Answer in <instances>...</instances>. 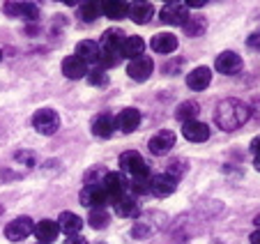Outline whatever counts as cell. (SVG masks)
<instances>
[{
    "instance_id": "6da1fadb",
    "label": "cell",
    "mask_w": 260,
    "mask_h": 244,
    "mask_svg": "<svg viewBox=\"0 0 260 244\" xmlns=\"http://www.w3.org/2000/svg\"><path fill=\"white\" fill-rule=\"evenodd\" d=\"M251 117V108L246 106L242 99H223L219 102L214 111V122L216 127L223 132H235L242 125H246Z\"/></svg>"
},
{
    "instance_id": "7a4b0ae2",
    "label": "cell",
    "mask_w": 260,
    "mask_h": 244,
    "mask_svg": "<svg viewBox=\"0 0 260 244\" xmlns=\"http://www.w3.org/2000/svg\"><path fill=\"white\" fill-rule=\"evenodd\" d=\"M120 166H122L124 173L136 180V177H150V166H147V161L138 155L136 150H129L124 155H120Z\"/></svg>"
},
{
    "instance_id": "3957f363",
    "label": "cell",
    "mask_w": 260,
    "mask_h": 244,
    "mask_svg": "<svg viewBox=\"0 0 260 244\" xmlns=\"http://www.w3.org/2000/svg\"><path fill=\"white\" fill-rule=\"evenodd\" d=\"M32 127L42 134V136H53L60 127V115L53 108H42L32 115Z\"/></svg>"
},
{
    "instance_id": "277c9868",
    "label": "cell",
    "mask_w": 260,
    "mask_h": 244,
    "mask_svg": "<svg viewBox=\"0 0 260 244\" xmlns=\"http://www.w3.org/2000/svg\"><path fill=\"white\" fill-rule=\"evenodd\" d=\"M81 203H83L85 207H90V210H99V207L106 210L111 198H108L106 191L102 189V185H85V189L81 191Z\"/></svg>"
},
{
    "instance_id": "5b68a950",
    "label": "cell",
    "mask_w": 260,
    "mask_h": 244,
    "mask_svg": "<svg viewBox=\"0 0 260 244\" xmlns=\"http://www.w3.org/2000/svg\"><path fill=\"white\" fill-rule=\"evenodd\" d=\"M214 67H216V72H219V74H226V76H235V74L242 72L244 63H242V58H240L237 53H233V51H223V53L216 55Z\"/></svg>"
},
{
    "instance_id": "8992f818",
    "label": "cell",
    "mask_w": 260,
    "mask_h": 244,
    "mask_svg": "<svg viewBox=\"0 0 260 244\" xmlns=\"http://www.w3.org/2000/svg\"><path fill=\"white\" fill-rule=\"evenodd\" d=\"M189 19V7L184 3H166L161 7V21L168 25H184Z\"/></svg>"
},
{
    "instance_id": "52a82bcc",
    "label": "cell",
    "mask_w": 260,
    "mask_h": 244,
    "mask_svg": "<svg viewBox=\"0 0 260 244\" xmlns=\"http://www.w3.org/2000/svg\"><path fill=\"white\" fill-rule=\"evenodd\" d=\"M99 185H102V189L106 191V196L111 198V203H113L115 198H120V196L127 191L129 182L124 180L122 173H106V175L102 177V182H99Z\"/></svg>"
},
{
    "instance_id": "ba28073f",
    "label": "cell",
    "mask_w": 260,
    "mask_h": 244,
    "mask_svg": "<svg viewBox=\"0 0 260 244\" xmlns=\"http://www.w3.org/2000/svg\"><path fill=\"white\" fill-rule=\"evenodd\" d=\"M32 228H35V224L30 217H16L14 221H10L5 226V237L12 239V242H21V239H25L32 233Z\"/></svg>"
},
{
    "instance_id": "9c48e42d",
    "label": "cell",
    "mask_w": 260,
    "mask_h": 244,
    "mask_svg": "<svg viewBox=\"0 0 260 244\" xmlns=\"http://www.w3.org/2000/svg\"><path fill=\"white\" fill-rule=\"evenodd\" d=\"M147 147H150V152H152L154 157L168 155V152H171V147H175V134H173L171 129H161L159 134H154V136L150 138Z\"/></svg>"
},
{
    "instance_id": "30bf717a",
    "label": "cell",
    "mask_w": 260,
    "mask_h": 244,
    "mask_svg": "<svg viewBox=\"0 0 260 244\" xmlns=\"http://www.w3.org/2000/svg\"><path fill=\"white\" fill-rule=\"evenodd\" d=\"M175 189H177V180L171 177L168 173L150 177V194H154L157 198H166V196H171Z\"/></svg>"
},
{
    "instance_id": "8fae6325",
    "label": "cell",
    "mask_w": 260,
    "mask_h": 244,
    "mask_svg": "<svg viewBox=\"0 0 260 244\" xmlns=\"http://www.w3.org/2000/svg\"><path fill=\"white\" fill-rule=\"evenodd\" d=\"M3 12L7 16H16V19H25V21H35L40 16V10L32 3H7L3 7Z\"/></svg>"
},
{
    "instance_id": "7c38bea8",
    "label": "cell",
    "mask_w": 260,
    "mask_h": 244,
    "mask_svg": "<svg viewBox=\"0 0 260 244\" xmlns=\"http://www.w3.org/2000/svg\"><path fill=\"white\" fill-rule=\"evenodd\" d=\"M154 69V63L147 55H141L136 60H129V67H127V74L134 78V81H147L150 74Z\"/></svg>"
},
{
    "instance_id": "4fadbf2b",
    "label": "cell",
    "mask_w": 260,
    "mask_h": 244,
    "mask_svg": "<svg viewBox=\"0 0 260 244\" xmlns=\"http://www.w3.org/2000/svg\"><path fill=\"white\" fill-rule=\"evenodd\" d=\"M145 55V42L143 37H136V35H129L124 37L122 46H120V58H127V60H136Z\"/></svg>"
},
{
    "instance_id": "5bb4252c",
    "label": "cell",
    "mask_w": 260,
    "mask_h": 244,
    "mask_svg": "<svg viewBox=\"0 0 260 244\" xmlns=\"http://www.w3.org/2000/svg\"><path fill=\"white\" fill-rule=\"evenodd\" d=\"M115 129H120V132L124 134H132L134 129H138V125H141V113L136 111V108H124V111L118 113V117H115Z\"/></svg>"
},
{
    "instance_id": "9a60e30c",
    "label": "cell",
    "mask_w": 260,
    "mask_h": 244,
    "mask_svg": "<svg viewBox=\"0 0 260 244\" xmlns=\"http://www.w3.org/2000/svg\"><path fill=\"white\" fill-rule=\"evenodd\" d=\"M182 136L187 138L191 143H203L210 138V127L205 122H198V120H191V122H184L182 127Z\"/></svg>"
},
{
    "instance_id": "2e32d148",
    "label": "cell",
    "mask_w": 260,
    "mask_h": 244,
    "mask_svg": "<svg viewBox=\"0 0 260 244\" xmlns=\"http://www.w3.org/2000/svg\"><path fill=\"white\" fill-rule=\"evenodd\" d=\"M32 233L37 235L42 244H53V239L60 235V228H58V221H51V219H42L35 224Z\"/></svg>"
},
{
    "instance_id": "e0dca14e",
    "label": "cell",
    "mask_w": 260,
    "mask_h": 244,
    "mask_svg": "<svg viewBox=\"0 0 260 244\" xmlns=\"http://www.w3.org/2000/svg\"><path fill=\"white\" fill-rule=\"evenodd\" d=\"M124 37H127V35H124L122 30H118V28L106 30L104 37H102V42H99V49L108 51V53H120V46H122Z\"/></svg>"
},
{
    "instance_id": "ac0fdd59",
    "label": "cell",
    "mask_w": 260,
    "mask_h": 244,
    "mask_svg": "<svg viewBox=\"0 0 260 244\" xmlns=\"http://www.w3.org/2000/svg\"><path fill=\"white\" fill-rule=\"evenodd\" d=\"M62 74L67 78H72V81L83 78L85 74H88V65H85L81 58H76V55H67V58L62 60Z\"/></svg>"
},
{
    "instance_id": "d6986e66",
    "label": "cell",
    "mask_w": 260,
    "mask_h": 244,
    "mask_svg": "<svg viewBox=\"0 0 260 244\" xmlns=\"http://www.w3.org/2000/svg\"><path fill=\"white\" fill-rule=\"evenodd\" d=\"M99 53H102V51H99L97 42H92V39H83V42L76 44V53L74 55L81 58L85 65H88V63H99Z\"/></svg>"
},
{
    "instance_id": "ffe728a7",
    "label": "cell",
    "mask_w": 260,
    "mask_h": 244,
    "mask_svg": "<svg viewBox=\"0 0 260 244\" xmlns=\"http://www.w3.org/2000/svg\"><path fill=\"white\" fill-rule=\"evenodd\" d=\"M58 228L62 230L64 235H79L81 228H83V219L79 215H74V212H62L58 219Z\"/></svg>"
},
{
    "instance_id": "44dd1931",
    "label": "cell",
    "mask_w": 260,
    "mask_h": 244,
    "mask_svg": "<svg viewBox=\"0 0 260 244\" xmlns=\"http://www.w3.org/2000/svg\"><path fill=\"white\" fill-rule=\"evenodd\" d=\"M212 81V72L207 67H196L193 72L187 74V85L191 90H205Z\"/></svg>"
},
{
    "instance_id": "7402d4cb",
    "label": "cell",
    "mask_w": 260,
    "mask_h": 244,
    "mask_svg": "<svg viewBox=\"0 0 260 244\" xmlns=\"http://www.w3.org/2000/svg\"><path fill=\"white\" fill-rule=\"evenodd\" d=\"M113 129H115V122L106 113H102V115H97L92 120V134L97 138H111L113 136Z\"/></svg>"
},
{
    "instance_id": "603a6c76",
    "label": "cell",
    "mask_w": 260,
    "mask_h": 244,
    "mask_svg": "<svg viewBox=\"0 0 260 244\" xmlns=\"http://www.w3.org/2000/svg\"><path fill=\"white\" fill-rule=\"evenodd\" d=\"M152 14H154V7L150 3H134V5H129V19L138 25L147 23L152 19Z\"/></svg>"
},
{
    "instance_id": "cb8c5ba5",
    "label": "cell",
    "mask_w": 260,
    "mask_h": 244,
    "mask_svg": "<svg viewBox=\"0 0 260 244\" xmlns=\"http://www.w3.org/2000/svg\"><path fill=\"white\" fill-rule=\"evenodd\" d=\"M152 49L157 53H173L177 49V37L173 33H159L152 37Z\"/></svg>"
},
{
    "instance_id": "d4e9b609",
    "label": "cell",
    "mask_w": 260,
    "mask_h": 244,
    "mask_svg": "<svg viewBox=\"0 0 260 244\" xmlns=\"http://www.w3.org/2000/svg\"><path fill=\"white\" fill-rule=\"evenodd\" d=\"M102 14L106 19H124L129 14V5L122 0H106L102 3Z\"/></svg>"
},
{
    "instance_id": "484cf974",
    "label": "cell",
    "mask_w": 260,
    "mask_h": 244,
    "mask_svg": "<svg viewBox=\"0 0 260 244\" xmlns=\"http://www.w3.org/2000/svg\"><path fill=\"white\" fill-rule=\"evenodd\" d=\"M113 207H115V212H118L120 217H136L138 215L136 200H134V196H127V194H122L120 198H115Z\"/></svg>"
},
{
    "instance_id": "4316f807",
    "label": "cell",
    "mask_w": 260,
    "mask_h": 244,
    "mask_svg": "<svg viewBox=\"0 0 260 244\" xmlns=\"http://www.w3.org/2000/svg\"><path fill=\"white\" fill-rule=\"evenodd\" d=\"M198 111H201V106L196 102H182L175 111V117L182 122H191V120H198Z\"/></svg>"
},
{
    "instance_id": "83f0119b",
    "label": "cell",
    "mask_w": 260,
    "mask_h": 244,
    "mask_svg": "<svg viewBox=\"0 0 260 244\" xmlns=\"http://www.w3.org/2000/svg\"><path fill=\"white\" fill-rule=\"evenodd\" d=\"M205 28H207V23H205V19L203 16H189L187 19V23H184V30H187V35L189 37H198V35H203L205 33Z\"/></svg>"
},
{
    "instance_id": "f1b7e54d",
    "label": "cell",
    "mask_w": 260,
    "mask_h": 244,
    "mask_svg": "<svg viewBox=\"0 0 260 244\" xmlns=\"http://www.w3.org/2000/svg\"><path fill=\"white\" fill-rule=\"evenodd\" d=\"M88 221H90V226L92 228H106L108 226V212L104 210V207H99V210H92L90 212V217H88Z\"/></svg>"
},
{
    "instance_id": "f546056e",
    "label": "cell",
    "mask_w": 260,
    "mask_h": 244,
    "mask_svg": "<svg viewBox=\"0 0 260 244\" xmlns=\"http://www.w3.org/2000/svg\"><path fill=\"white\" fill-rule=\"evenodd\" d=\"M99 14H102V5H97V3H88V5L81 7V19L83 21H94Z\"/></svg>"
},
{
    "instance_id": "4dcf8cb0",
    "label": "cell",
    "mask_w": 260,
    "mask_h": 244,
    "mask_svg": "<svg viewBox=\"0 0 260 244\" xmlns=\"http://www.w3.org/2000/svg\"><path fill=\"white\" fill-rule=\"evenodd\" d=\"M127 187H129V189H132L136 196L147 194V191H150V177H136V180H132Z\"/></svg>"
},
{
    "instance_id": "1f68e13d",
    "label": "cell",
    "mask_w": 260,
    "mask_h": 244,
    "mask_svg": "<svg viewBox=\"0 0 260 244\" xmlns=\"http://www.w3.org/2000/svg\"><path fill=\"white\" fill-rule=\"evenodd\" d=\"M85 76H88V83H92V85H108V76L104 69H92Z\"/></svg>"
},
{
    "instance_id": "d6a6232c",
    "label": "cell",
    "mask_w": 260,
    "mask_h": 244,
    "mask_svg": "<svg viewBox=\"0 0 260 244\" xmlns=\"http://www.w3.org/2000/svg\"><path fill=\"white\" fill-rule=\"evenodd\" d=\"M64 244H88V239L81 237V235H69V237L64 239Z\"/></svg>"
},
{
    "instance_id": "836d02e7",
    "label": "cell",
    "mask_w": 260,
    "mask_h": 244,
    "mask_svg": "<svg viewBox=\"0 0 260 244\" xmlns=\"http://www.w3.org/2000/svg\"><path fill=\"white\" fill-rule=\"evenodd\" d=\"M251 150H253V155H260V136L253 138V143H251Z\"/></svg>"
},
{
    "instance_id": "e575fe53",
    "label": "cell",
    "mask_w": 260,
    "mask_h": 244,
    "mask_svg": "<svg viewBox=\"0 0 260 244\" xmlns=\"http://www.w3.org/2000/svg\"><path fill=\"white\" fill-rule=\"evenodd\" d=\"M249 239H251V244H260V228H258V230H253Z\"/></svg>"
},
{
    "instance_id": "d590c367",
    "label": "cell",
    "mask_w": 260,
    "mask_h": 244,
    "mask_svg": "<svg viewBox=\"0 0 260 244\" xmlns=\"http://www.w3.org/2000/svg\"><path fill=\"white\" fill-rule=\"evenodd\" d=\"M249 46H260V33H258V35H251Z\"/></svg>"
},
{
    "instance_id": "8d00e7d4",
    "label": "cell",
    "mask_w": 260,
    "mask_h": 244,
    "mask_svg": "<svg viewBox=\"0 0 260 244\" xmlns=\"http://www.w3.org/2000/svg\"><path fill=\"white\" fill-rule=\"evenodd\" d=\"M253 166H255V171H260V155H255V161H253Z\"/></svg>"
},
{
    "instance_id": "74e56055",
    "label": "cell",
    "mask_w": 260,
    "mask_h": 244,
    "mask_svg": "<svg viewBox=\"0 0 260 244\" xmlns=\"http://www.w3.org/2000/svg\"><path fill=\"white\" fill-rule=\"evenodd\" d=\"M253 224H255V226H258V228H260V215H258V217H255V219H253Z\"/></svg>"
},
{
    "instance_id": "f35d334b",
    "label": "cell",
    "mask_w": 260,
    "mask_h": 244,
    "mask_svg": "<svg viewBox=\"0 0 260 244\" xmlns=\"http://www.w3.org/2000/svg\"><path fill=\"white\" fill-rule=\"evenodd\" d=\"M0 60H3V51H0Z\"/></svg>"
},
{
    "instance_id": "ab89813d",
    "label": "cell",
    "mask_w": 260,
    "mask_h": 244,
    "mask_svg": "<svg viewBox=\"0 0 260 244\" xmlns=\"http://www.w3.org/2000/svg\"><path fill=\"white\" fill-rule=\"evenodd\" d=\"M37 244H42V242H37Z\"/></svg>"
}]
</instances>
